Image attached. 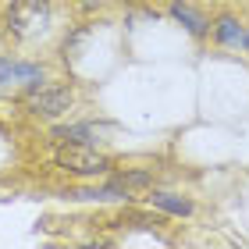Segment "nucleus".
Segmentation results:
<instances>
[{
  "instance_id": "f257e3e1",
  "label": "nucleus",
  "mask_w": 249,
  "mask_h": 249,
  "mask_svg": "<svg viewBox=\"0 0 249 249\" xmlns=\"http://www.w3.org/2000/svg\"><path fill=\"white\" fill-rule=\"evenodd\" d=\"M53 164L68 175H78V178H96V175L110 171V160L104 153L89 150V142H68V139H64V146H57Z\"/></svg>"
},
{
  "instance_id": "f03ea898",
  "label": "nucleus",
  "mask_w": 249,
  "mask_h": 249,
  "mask_svg": "<svg viewBox=\"0 0 249 249\" xmlns=\"http://www.w3.org/2000/svg\"><path fill=\"white\" fill-rule=\"evenodd\" d=\"M50 25V0H15L7 11V29L21 39L39 36Z\"/></svg>"
},
{
  "instance_id": "7ed1b4c3",
  "label": "nucleus",
  "mask_w": 249,
  "mask_h": 249,
  "mask_svg": "<svg viewBox=\"0 0 249 249\" xmlns=\"http://www.w3.org/2000/svg\"><path fill=\"white\" fill-rule=\"evenodd\" d=\"M71 104H75L71 86H39L29 96V110L39 114V118H61Z\"/></svg>"
},
{
  "instance_id": "20e7f679",
  "label": "nucleus",
  "mask_w": 249,
  "mask_h": 249,
  "mask_svg": "<svg viewBox=\"0 0 249 249\" xmlns=\"http://www.w3.org/2000/svg\"><path fill=\"white\" fill-rule=\"evenodd\" d=\"M11 82H21V86H29V89H39V82H43V68L4 57V61H0V86H11Z\"/></svg>"
},
{
  "instance_id": "39448f33",
  "label": "nucleus",
  "mask_w": 249,
  "mask_h": 249,
  "mask_svg": "<svg viewBox=\"0 0 249 249\" xmlns=\"http://www.w3.org/2000/svg\"><path fill=\"white\" fill-rule=\"evenodd\" d=\"M213 39H217L221 47H249V32L231 15H221L213 21Z\"/></svg>"
},
{
  "instance_id": "423d86ee",
  "label": "nucleus",
  "mask_w": 249,
  "mask_h": 249,
  "mask_svg": "<svg viewBox=\"0 0 249 249\" xmlns=\"http://www.w3.org/2000/svg\"><path fill=\"white\" fill-rule=\"evenodd\" d=\"M146 199H150V207L171 213V217H189V213H192V203L182 199V196H175V192H150Z\"/></svg>"
},
{
  "instance_id": "0eeeda50",
  "label": "nucleus",
  "mask_w": 249,
  "mask_h": 249,
  "mask_svg": "<svg viewBox=\"0 0 249 249\" xmlns=\"http://www.w3.org/2000/svg\"><path fill=\"white\" fill-rule=\"evenodd\" d=\"M171 18L182 21L192 36H207V18H203L196 7H189L185 0H175V4H171Z\"/></svg>"
},
{
  "instance_id": "6e6552de",
  "label": "nucleus",
  "mask_w": 249,
  "mask_h": 249,
  "mask_svg": "<svg viewBox=\"0 0 249 249\" xmlns=\"http://www.w3.org/2000/svg\"><path fill=\"white\" fill-rule=\"evenodd\" d=\"M110 182L121 185L124 192H128V189H146V185H150V171H121V175L110 178Z\"/></svg>"
},
{
  "instance_id": "1a4fd4ad",
  "label": "nucleus",
  "mask_w": 249,
  "mask_h": 249,
  "mask_svg": "<svg viewBox=\"0 0 249 249\" xmlns=\"http://www.w3.org/2000/svg\"><path fill=\"white\" fill-rule=\"evenodd\" d=\"M61 139H71V142H96V132L93 124H71V128H57Z\"/></svg>"
},
{
  "instance_id": "9d476101",
  "label": "nucleus",
  "mask_w": 249,
  "mask_h": 249,
  "mask_svg": "<svg viewBox=\"0 0 249 249\" xmlns=\"http://www.w3.org/2000/svg\"><path fill=\"white\" fill-rule=\"evenodd\" d=\"M110 4V0H78V7H86V11H96V7H104Z\"/></svg>"
}]
</instances>
